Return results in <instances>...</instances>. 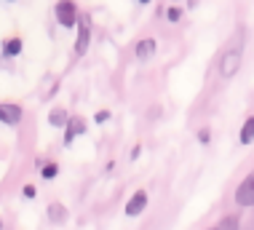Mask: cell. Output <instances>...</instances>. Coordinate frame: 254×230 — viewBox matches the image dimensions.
I'll use <instances>...</instances> for the list:
<instances>
[{"mask_svg":"<svg viewBox=\"0 0 254 230\" xmlns=\"http://www.w3.org/2000/svg\"><path fill=\"white\" fill-rule=\"evenodd\" d=\"M0 123L19 126L22 123V107L19 104H0Z\"/></svg>","mask_w":254,"mask_h":230,"instance_id":"5b68a950","label":"cell"},{"mask_svg":"<svg viewBox=\"0 0 254 230\" xmlns=\"http://www.w3.org/2000/svg\"><path fill=\"white\" fill-rule=\"evenodd\" d=\"M236 204L238 206H254V174L244 179L236 190Z\"/></svg>","mask_w":254,"mask_h":230,"instance_id":"3957f363","label":"cell"},{"mask_svg":"<svg viewBox=\"0 0 254 230\" xmlns=\"http://www.w3.org/2000/svg\"><path fill=\"white\" fill-rule=\"evenodd\" d=\"M83 131H86L83 118H70V121H67V131H64V145H72L75 137L83 134Z\"/></svg>","mask_w":254,"mask_h":230,"instance_id":"8992f818","label":"cell"},{"mask_svg":"<svg viewBox=\"0 0 254 230\" xmlns=\"http://www.w3.org/2000/svg\"><path fill=\"white\" fill-rule=\"evenodd\" d=\"M49 220L54 222V225H62V222L67 220V209L62 204H51L49 206Z\"/></svg>","mask_w":254,"mask_h":230,"instance_id":"30bf717a","label":"cell"},{"mask_svg":"<svg viewBox=\"0 0 254 230\" xmlns=\"http://www.w3.org/2000/svg\"><path fill=\"white\" fill-rule=\"evenodd\" d=\"M147 190H136L131 198H128V204H126V217H139L142 212L147 209Z\"/></svg>","mask_w":254,"mask_h":230,"instance_id":"277c9868","label":"cell"},{"mask_svg":"<svg viewBox=\"0 0 254 230\" xmlns=\"http://www.w3.org/2000/svg\"><path fill=\"white\" fill-rule=\"evenodd\" d=\"M238 222H241V220H238L236 214H233V217H225L222 222H219L217 230H238Z\"/></svg>","mask_w":254,"mask_h":230,"instance_id":"4fadbf2b","label":"cell"},{"mask_svg":"<svg viewBox=\"0 0 254 230\" xmlns=\"http://www.w3.org/2000/svg\"><path fill=\"white\" fill-rule=\"evenodd\" d=\"M198 139H201V142L206 145V142H209V131H206V129H203V131H201V134H198Z\"/></svg>","mask_w":254,"mask_h":230,"instance_id":"ac0fdd59","label":"cell"},{"mask_svg":"<svg viewBox=\"0 0 254 230\" xmlns=\"http://www.w3.org/2000/svg\"><path fill=\"white\" fill-rule=\"evenodd\" d=\"M209 230H217V228H209Z\"/></svg>","mask_w":254,"mask_h":230,"instance_id":"ffe728a7","label":"cell"},{"mask_svg":"<svg viewBox=\"0 0 254 230\" xmlns=\"http://www.w3.org/2000/svg\"><path fill=\"white\" fill-rule=\"evenodd\" d=\"M94 121H97V123H105V121H110V113H107V110H99Z\"/></svg>","mask_w":254,"mask_h":230,"instance_id":"2e32d148","label":"cell"},{"mask_svg":"<svg viewBox=\"0 0 254 230\" xmlns=\"http://www.w3.org/2000/svg\"><path fill=\"white\" fill-rule=\"evenodd\" d=\"M88 43H91V30H88L86 24H80V30H78V40H75V54H83L88 51Z\"/></svg>","mask_w":254,"mask_h":230,"instance_id":"52a82bcc","label":"cell"},{"mask_svg":"<svg viewBox=\"0 0 254 230\" xmlns=\"http://www.w3.org/2000/svg\"><path fill=\"white\" fill-rule=\"evenodd\" d=\"M254 142V115H249L241 126V145H252Z\"/></svg>","mask_w":254,"mask_h":230,"instance_id":"9c48e42d","label":"cell"},{"mask_svg":"<svg viewBox=\"0 0 254 230\" xmlns=\"http://www.w3.org/2000/svg\"><path fill=\"white\" fill-rule=\"evenodd\" d=\"M67 121H70L67 110H62V107L51 110V115H49V123H51V126H67Z\"/></svg>","mask_w":254,"mask_h":230,"instance_id":"7c38bea8","label":"cell"},{"mask_svg":"<svg viewBox=\"0 0 254 230\" xmlns=\"http://www.w3.org/2000/svg\"><path fill=\"white\" fill-rule=\"evenodd\" d=\"M166 16H169V22H180V19H182V8H177V5H174V8L166 11Z\"/></svg>","mask_w":254,"mask_h":230,"instance_id":"9a60e30c","label":"cell"},{"mask_svg":"<svg viewBox=\"0 0 254 230\" xmlns=\"http://www.w3.org/2000/svg\"><path fill=\"white\" fill-rule=\"evenodd\" d=\"M3 54L5 57H19L22 54V38H8L3 43Z\"/></svg>","mask_w":254,"mask_h":230,"instance_id":"8fae6325","label":"cell"},{"mask_svg":"<svg viewBox=\"0 0 254 230\" xmlns=\"http://www.w3.org/2000/svg\"><path fill=\"white\" fill-rule=\"evenodd\" d=\"M241 59H244V32L236 35V46H230L228 51L219 59V73L222 78H233V75L241 70Z\"/></svg>","mask_w":254,"mask_h":230,"instance_id":"6da1fadb","label":"cell"},{"mask_svg":"<svg viewBox=\"0 0 254 230\" xmlns=\"http://www.w3.org/2000/svg\"><path fill=\"white\" fill-rule=\"evenodd\" d=\"M155 54V40L153 38H145V40H139V43H136V59H150Z\"/></svg>","mask_w":254,"mask_h":230,"instance_id":"ba28073f","label":"cell"},{"mask_svg":"<svg viewBox=\"0 0 254 230\" xmlns=\"http://www.w3.org/2000/svg\"><path fill=\"white\" fill-rule=\"evenodd\" d=\"M139 3H145V5H147V3H150V0H139Z\"/></svg>","mask_w":254,"mask_h":230,"instance_id":"d6986e66","label":"cell"},{"mask_svg":"<svg viewBox=\"0 0 254 230\" xmlns=\"http://www.w3.org/2000/svg\"><path fill=\"white\" fill-rule=\"evenodd\" d=\"M24 198H35V187H32V185L24 187Z\"/></svg>","mask_w":254,"mask_h":230,"instance_id":"e0dca14e","label":"cell"},{"mask_svg":"<svg viewBox=\"0 0 254 230\" xmlns=\"http://www.w3.org/2000/svg\"><path fill=\"white\" fill-rule=\"evenodd\" d=\"M40 174H43V179H54L59 174V166L57 163H49V166H43V171H40Z\"/></svg>","mask_w":254,"mask_h":230,"instance_id":"5bb4252c","label":"cell"},{"mask_svg":"<svg viewBox=\"0 0 254 230\" xmlns=\"http://www.w3.org/2000/svg\"><path fill=\"white\" fill-rule=\"evenodd\" d=\"M57 22L62 27H75V22H78V8H75L72 0H59L57 3Z\"/></svg>","mask_w":254,"mask_h":230,"instance_id":"7a4b0ae2","label":"cell"}]
</instances>
